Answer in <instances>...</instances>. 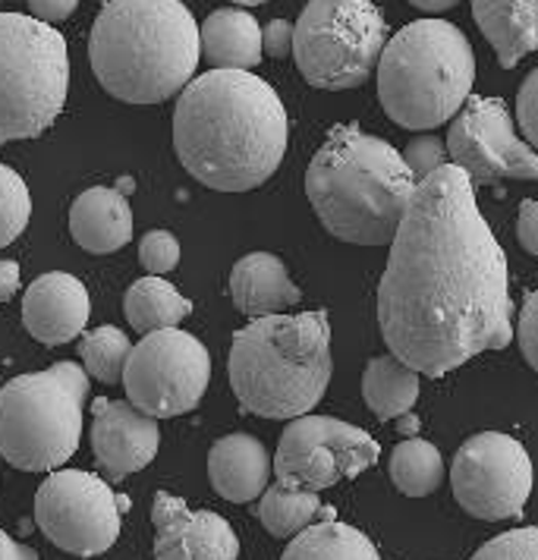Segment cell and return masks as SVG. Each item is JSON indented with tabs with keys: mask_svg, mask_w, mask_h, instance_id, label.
I'll use <instances>...</instances> for the list:
<instances>
[{
	"mask_svg": "<svg viewBox=\"0 0 538 560\" xmlns=\"http://www.w3.org/2000/svg\"><path fill=\"white\" fill-rule=\"evenodd\" d=\"M416 183L404 154L356 124L331 129L306 171V196L325 230L353 246H387Z\"/></svg>",
	"mask_w": 538,
	"mask_h": 560,
	"instance_id": "cell-4",
	"label": "cell"
},
{
	"mask_svg": "<svg viewBox=\"0 0 538 560\" xmlns=\"http://www.w3.org/2000/svg\"><path fill=\"white\" fill-rule=\"evenodd\" d=\"M261 51L274 60H281L286 54H293V23L286 20H271L261 32Z\"/></svg>",
	"mask_w": 538,
	"mask_h": 560,
	"instance_id": "cell-35",
	"label": "cell"
},
{
	"mask_svg": "<svg viewBox=\"0 0 538 560\" xmlns=\"http://www.w3.org/2000/svg\"><path fill=\"white\" fill-rule=\"evenodd\" d=\"M516 236L523 249L529 255H538V205L536 199H526L519 205V221H516Z\"/></svg>",
	"mask_w": 538,
	"mask_h": 560,
	"instance_id": "cell-36",
	"label": "cell"
},
{
	"mask_svg": "<svg viewBox=\"0 0 538 560\" xmlns=\"http://www.w3.org/2000/svg\"><path fill=\"white\" fill-rule=\"evenodd\" d=\"M38 555L26 548V545H20V541H13L10 535L0 529V560H35Z\"/></svg>",
	"mask_w": 538,
	"mask_h": 560,
	"instance_id": "cell-39",
	"label": "cell"
},
{
	"mask_svg": "<svg viewBox=\"0 0 538 560\" xmlns=\"http://www.w3.org/2000/svg\"><path fill=\"white\" fill-rule=\"evenodd\" d=\"M387 350L429 378L513 340L507 255L457 164L416 183L378 283Z\"/></svg>",
	"mask_w": 538,
	"mask_h": 560,
	"instance_id": "cell-1",
	"label": "cell"
},
{
	"mask_svg": "<svg viewBox=\"0 0 538 560\" xmlns=\"http://www.w3.org/2000/svg\"><path fill=\"white\" fill-rule=\"evenodd\" d=\"M89 60L117 102H167L196 77L199 23L183 0H110L92 26Z\"/></svg>",
	"mask_w": 538,
	"mask_h": 560,
	"instance_id": "cell-3",
	"label": "cell"
},
{
	"mask_svg": "<svg viewBox=\"0 0 538 560\" xmlns=\"http://www.w3.org/2000/svg\"><path fill=\"white\" fill-rule=\"evenodd\" d=\"M89 397L85 369L57 362L0 390V454L23 472H51L77 454Z\"/></svg>",
	"mask_w": 538,
	"mask_h": 560,
	"instance_id": "cell-7",
	"label": "cell"
},
{
	"mask_svg": "<svg viewBox=\"0 0 538 560\" xmlns=\"http://www.w3.org/2000/svg\"><path fill=\"white\" fill-rule=\"evenodd\" d=\"M362 397L378 419H397L419 400V372L394 353L369 359L362 375Z\"/></svg>",
	"mask_w": 538,
	"mask_h": 560,
	"instance_id": "cell-24",
	"label": "cell"
},
{
	"mask_svg": "<svg viewBox=\"0 0 538 560\" xmlns=\"http://www.w3.org/2000/svg\"><path fill=\"white\" fill-rule=\"evenodd\" d=\"M290 120L278 92L249 70H208L174 110L179 164L218 192H249L281 167Z\"/></svg>",
	"mask_w": 538,
	"mask_h": 560,
	"instance_id": "cell-2",
	"label": "cell"
},
{
	"mask_svg": "<svg viewBox=\"0 0 538 560\" xmlns=\"http://www.w3.org/2000/svg\"><path fill=\"white\" fill-rule=\"evenodd\" d=\"M154 558L157 560H233L239 538L231 523L211 510H189L167 491L154 494Z\"/></svg>",
	"mask_w": 538,
	"mask_h": 560,
	"instance_id": "cell-15",
	"label": "cell"
},
{
	"mask_svg": "<svg viewBox=\"0 0 538 560\" xmlns=\"http://www.w3.org/2000/svg\"><path fill=\"white\" fill-rule=\"evenodd\" d=\"M124 312L136 331L149 334L161 331V328H177L179 322H186V315L192 312V303L174 283H167L161 275H152V278H139L129 287Z\"/></svg>",
	"mask_w": 538,
	"mask_h": 560,
	"instance_id": "cell-25",
	"label": "cell"
},
{
	"mask_svg": "<svg viewBox=\"0 0 538 560\" xmlns=\"http://www.w3.org/2000/svg\"><path fill=\"white\" fill-rule=\"evenodd\" d=\"M208 479L224 501L249 504L271 482V457L256 434H227L208 454Z\"/></svg>",
	"mask_w": 538,
	"mask_h": 560,
	"instance_id": "cell-18",
	"label": "cell"
},
{
	"mask_svg": "<svg viewBox=\"0 0 538 560\" xmlns=\"http://www.w3.org/2000/svg\"><path fill=\"white\" fill-rule=\"evenodd\" d=\"M32 218V196L26 179L13 167L0 164V249L23 236Z\"/></svg>",
	"mask_w": 538,
	"mask_h": 560,
	"instance_id": "cell-29",
	"label": "cell"
},
{
	"mask_svg": "<svg viewBox=\"0 0 538 560\" xmlns=\"http://www.w3.org/2000/svg\"><path fill=\"white\" fill-rule=\"evenodd\" d=\"M129 353H132L129 337L114 325L92 328L79 340V357L85 362V372L104 384H117L124 378Z\"/></svg>",
	"mask_w": 538,
	"mask_h": 560,
	"instance_id": "cell-28",
	"label": "cell"
},
{
	"mask_svg": "<svg viewBox=\"0 0 538 560\" xmlns=\"http://www.w3.org/2000/svg\"><path fill=\"white\" fill-rule=\"evenodd\" d=\"M321 523H308L293 535L283 560H375L382 558L375 541L353 526L340 523L331 508H321Z\"/></svg>",
	"mask_w": 538,
	"mask_h": 560,
	"instance_id": "cell-23",
	"label": "cell"
},
{
	"mask_svg": "<svg viewBox=\"0 0 538 560\" xmlns=\"http://www.w3.org/2000/svg\"><path fill=\"white\" fill-rule=\"evenodd\" d=\"M397 432L407 434V438H412V434L419 432V419H416L412 412H404V416H397Z\"/></svg>",
	"mask_w": 538,
	"mask_h": 560,
	"instance_id": "cell-41",
	"label": "cell"
},
{
	"mask_svg": "<svg viewBox=\"0 0 538 560\" xmlns=\"http://www.w3.org/2000/svg\"><path fill=\"white\" fill-rule=\"evenodd\" d=\"M70 233L85 253L110 255L132 240V208L120 189L92 186L70 208Z\"/></svg>",
	"mask_w": 538,
	"mask_h": 560,
	"instance_id": "cell-19",
	"label": "cell"
},
{
	"mask_svg": "<svg viewBox=\"0 0 538 560\" xmlns=\"http://www.w3.org/2000/svg\"><path fill=\"white\" fill-rule=\"evenodd\" d=\"M451 485L469 516L486 523L516 520L533 491V459L511 434H472L454 457Z\"/></svg>",
	"mask_w": 538,
	"mask_h": 560,
	"instance_id": "cell-13",
	"label": "cell"
},
{
	"mask_svg": "<svg viewBox=\"0 0 538 560\" xmlns=\"http://www.w3.org/2000/svg\"><path fill=\"white\" fill-rule=\"evenodd\" d=\"M476 560H536L538 558V529L536 526H523L513 533L498 535L494 541H488L479 548Z\"/></svg>",
	"mask_w": 538,
	"mask_h": 560,
	"instance_id": "cell-30",
	"label": "cell"
},
{
	"mask_svg": "<svg viewBox=\"0 0 538 560\" xmlns=\"http://www.w3.org/2000/svg\"><path fill=\"white\" fill-rule=\"evenodd\" d=\"M139 261L149 275H167L179 265V243L167 230H149L139 240Z\"/></svg>",
	"mask_w": 538,
	"mask_h": 560,
	"instance_id": "cell-31",
	"label": "cell"
},
{
	"mask_svg": "<svg viewBox=\"0 0 538 560\" xmlns=\"http://www.w3.org/2000/svg\"><path fill=\"white\" fill-rule=\"evenodd\" d=\"M378 98L404 129L444 127L472 95L476 54L463 28L444 20H416L385 42L378 57Z\"/></svg>",
	"mask_w": 538,
	"mask_h": 560,
	"instance_id": "cell-6",
	"label": "cell"
},
{
	"mask_svg": "<svg viewBox=\"0 0 538 560\" xmlns=\"http://www.w3.org/2000/svg\"><path fill=\"white\" fill-rule=\"evenodd\" d=\"M92 451L110 479H127L152 463L161 447V425L154 416L104 397L92 404Z\"/></svg>",
	"mask_w": 538,
	"mask_h": 560,
	"instance_id": "cell-16",
	"label": "cell"
},
{
	"mask_svg": "<svg viewBox=\"0 0 538 560\" xmlns=\"http://www.w3.org/2000/svg\"><path fill=\"white\" fill-rule=\"evenodd\" d=\"M258 498L261 504L256 508V516L274 538H293L300 529H306L315 516H321L318 491L274 485V488H265Z\"/></svg>",
	"mask_w": 538,
	"mask_h": 560,
	"instance_id": "cell-26",
	"label": "cell"
},
{
	"mask_svg": "<svg viewBox=\"0 0 538 560\" xmlns=\"http://www.w3.org/2000/svg\"><path fill=\"white\" fill-rule=\"evenodd\" d=\"M231 296L236 308L249 318L278 315L303 300L300 287L290 280V271L278 255H243L231 271Z\"/></svg>",
	"mask_w": 538,
	"mask_h": 560,
	"instance_id": "cell-20",
	"label": "cell"
},
{
	"mask_svg": "<svg viewBox=\"0 0 538 560\" xmlns=\"http://www.w3.org/2000/svg\"><path fill=\"white\" fill-rule=\"evenodd\" d=\"M516 340H519V350L526 362L538 369V293L529 290L526 300H523V312H519V325L513 328Z\"/></svg>",
	"mask_w": 538,
	"mask_h": 560,
	"instance_id": "cell-33",
	"label": "cell"
},
{
	"mask_svg": "<svg viewBox=\"0 0 538 560\" xmlns=\"http://www.w3.org/2000/svg\"><path fill=\"white\" fill-rule=\"evenodd\" d=\"M328 312L258 315L233 334L231 387L246 412L261 419H296L325 397L331 384Z\"/></svg>",
	"mask_w": 538,
	"mask_h": 560,
	"instance_id": "cell-5",
	"label": "cell"
},
{
	"mask_svg": "<svg viewBox=\"0 0 538 560\" xmlns=\"http://www.w3.org/2000/svg\"><path fill=\"white\" fill-rule=\"evenodd\" d=\"M67 92V38L35 16L0 13V149L54 127Z\"/></svg>",
	"mask_w": 538,
	"mask_h": 560,
	"instance_id": "cell-8",
	"label": "cell"
},
{
	"mask_svg": "<svg viewBox=\"0 0 538 560\" xmlns=\"http://www.w3.org/2000/svg\"><path fill=\"white\" fill-rule=\"evenodd\" d=\"M35 523L60 551L95 558L120 538V498L85 469H57L35 494Z\"/></svg>",
	"mask_w": 538,
	"mask_h": 560,
	"instance_id": "cell-12",
	"label": "cell"
},
{
	"mask_svg": "<svg viewBox=\"0 0 538 560\" xmlns=\"http://www.w3.org/2000/svg\"><path fill=\"white\" fill-rule=\"evenodd\" d=\"M129 404L154 419H174L196 409L211 382L206 343L179 328L149 331L132 347L124 378Z\"/></svg>",
	"mask_w": 538,
	"mask_h": 560,
	"instance_id": "cell-10",
	"label": "cell"
},
{
	"mask_svg": "<svg viewBox=\"0 0 538 560\" xmlns=\"http://www.w3.org/2000/svg\"><path fill=\"white\" fill-rule=\"evenodd\" d=\"M202 57L211 70H253L261 60V26L253 13L224 7L199 26Z\"/></svg>",
	"mask_w": 538,
	"mask_h": 560,
	"instance_id": "cell-22",
	"label": "cell"
},
{
	"mask_svg": "<svg viewBox=\"0 0 538 560\" xmlns=\"http://www.w3.org/2000/svg\"><path fill=\"white\" fill-rule=\"evenodd\" d=\"M89 315H92L89 290L82 280L67 271H48L35 278L23 296V325L35 340L48 347L77 340L89 325Z\"/></svg>",
	"mask_w": 538,
	"mask_h": 560,
	"instance_id": "cell-17",
	"label": "cell"
},
{
	"mask_svg": "<svg viewBox=\"0 0 538 560\" xmlns=\"http://www.w3.org/2000/svg\"><path fill=\"white\" fill-rule=\"evenodd\" d=\"M447 158L469 177V183L536 179L538 158L526 139L516 136L513 117L501 98L469 95L454 114L444 139Z\"/></svg>",
	"mask_w": 538,
	"mask_h": 560,
	"instance_id": "cell-14",
	"label": "cell"
},
{
	"mask_svg": "<svg viewBox=\"0 0 538 560\" xmlns=\"http://www.w3.org/2000/svg\"><path fill=\"white\" fill-rule=\"evenodd\" d=\"M390 479L410 498H429L444 482V459L435 444L412 434L390 454Z\"/></svg>",
	"mask_w": 538,
	"mask_h": 560,
	"instance_id": "cell-27",
	"label": "cell"
},
{
	"mask_svg": "<svg viewBox=\"0 0 538 560\" xmlns=\"http://www.w3.org/2000/svg\"><path fill=\"white\" fill-rule=\"evenodd\" d=\"M472 16L504 70L538 48V0H472Z\"/></svg>",
	"mask_w": 538,
	"mask_h": 560,
	"instance_id": "cell-21",
	"label": "cell"
},
{
	"mask_svg": "<svg viewBox=\"0 0 538 560\" xmlns=\"http://www.w3.org/2000/svg\"><path fill=\"white\" fill-rule=\"evenodd\" d=\"M32 7V16L42 20V23H63L67 16H73V10L79 7V0H28Z\"/></svg>",
	"mask_w": 538,
	"mask_h": 560,
	"instance_id": "cell-37",
	"label": "cell"
},
{
	"mask_svg": "<svg viewBox=\"0 0 538 560\" xmlns=\"http://www.w3.org/2000/svg\"><path fill=\"white\" fill-rule=\"evenodd\" d=\"M412 7H419V10H425V13H447V10H454L460 0H410Z\"/></svg>",
	"mask_w": 538,
	"mask_h": 560,
	"instance_id": "cell-40",
	"label": "cell"
},
{
	"mask_svg": "<svg viewBox=\"0 0 538 560\" xmlns=\"http://www.w3.org/2000/svg\"><path fill=\"white\" fill-rule=\"evenodd\" d=\"M233 3H239V7H258V3H268V0H233Z\"/></svg>",
	"mask_w": 538,
	"mask_h": 560,
	"instance_id": "cell-42",
	"label": "cell"
},
{
	"mask_svg": "<svg viewBox=\"0 0 538 560\" xmlns=\"http://www.w3.org/2000/svg\"><path fill=\"white\" fill-rule=\"evenodd\" d=\"M387 23L372 0H308L293 23V57L321 92L356 89L375 73Z\"/></svg>",
	"mask_w": 538,
	"mask_h": 560,
	"instance_id": "cell-9",
	"label": "cell"
},
{
	"mask_svg": "<svg viewBox=\"0 0 538 560\" xmlns=\"http://www.w3.org/2000/svg\"><path fill=\"white\" fill-rule=\"evenodd\" d=\"M404 164L410 167V174L416 179L429 177L432 171H437L441 164H447V149H444V139L435 132H422L410 139V145L404 149Z\"/></svg>",
	"mask_w": 538,
	"mask_h": 560,
	"instance_id": "cell-32",
	"label": "cell"
},
{
	"mask_svg": "<svg viewBox=\"0 0 538 560\" xmlns=\"http://www.w3.org/2000/svg\"><path fill=\"white\" fill-rule=\"evenodd\" d=\"M378 454L382 447L369 432L334 416L303 412L290 419L286 432L281 434L271 469L278 472L281 485L325 491L372 469L378 463Z\"/></svg>",
	"mask_w": 538,
	"mask_h": 560,
	"instance_id": "cell-11",
	"label": "cell"
},
{
	"mask_svg": "<svg viewBox=\"0 0 538 560\" xmlns=\"http://www.w3.org/2000/svg\"><path fill=\"white\" fill-rule=\"evenodd\" d=\"M20 265L13 258H0V303H7L20 290Z\"/></svg>",
	"mask_w": 538,
	"mask_h": 560,
	"instance_id": "cell-38",
	"label": "cell"
},
{
	"mask_svg": "<svg viewBox=\"0 0 538 560\" xmlns=\"http://www.w3.org/2000/svg\"><path fill=\"white\" fill-rule=\"evenodd\" d=\"M536 104H538V70H533L523 89H519V98H516V124L523 129L526 142L536 145L538 142V117H536Z\"/></svg>",
	"mask_w": 538,
	"mask_h": 560,
	"instance_id": "cell-34",
	"label": "cell"
}]
</instances>
